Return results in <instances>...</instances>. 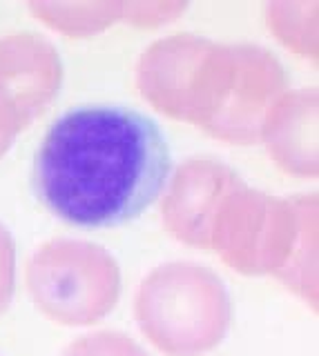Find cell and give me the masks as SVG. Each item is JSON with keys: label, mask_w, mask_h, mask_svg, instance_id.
<instances>
[{"label": "cell", "mask_w": 319, "mask_h": 356, "mask_svg": "<svg viewBox=\"0 0 319 356\" xmlns=\"http://www.w3.org/2000/svg\"><path fill=\"white\" fill-rule=\"evenodd\" d=\"M170 178V147L150 116L125 105H79L52 122L31 165V189L74 227L139 218Z\"/></svg>", "instance_id": "obj_1"}, {"label": "cell", "mask_w": 319, "mask_h": 356, "mask_svg": "<svg viewBox=\"0 0 319 356\" xmlns=\"http://www.w3.org/2000/svg\"><path fill=\"white\" fill-rule=\"evenodd\" d=\"M208 250L235 272L274 276L317 307V196L274 198L241 183L224 200Z\"/></svg>", "instance_id": "obj_2"}, {"label": "cell", "mask_w": 319, "mask_h": 356, "mask_svg": "<svg viewBox=\"0 0 319 356\" xmlns=\"http://www.w3.org/2000/svg\"><path fill=\"white\" fill-rule=\"evenodd\" d=\"M134 316L146 339L168 356H199L226 339L233 300L212 270L166 263L141 281Z\"/></svg>", "instance_id": "obj_3"}, {"label": "cell", "mask_w": 319, "mask_h": 356, "mask_svg": "<svg viewBox=\"0 0 319 356\" xmlns=\"http://www.w3.org/2000/svg\"><path fill=\"white\" fill-rule=\"evenodd\" d=\"M286 87L283 65L266 47L217 42L196 98L194 127L224 143H257Z\"/></svg>", "instance_id": "obj_4"}, {"label": "cell", "mask_w": 319, "mask_h": 356, "mask_svg": "<svg viewBox=\"0 0 319 356\" xmlns=\"http://www.w3.org/2000/svg\"><path fill=\"white\" fill-rule=\"evenodd\" d=\"M27 287L34 305L54 323L92 325L118 303L120 270L101 245L79 238H54L31 254Z\"/></svg>", "instance_id": "obj_5"}, {"label": "cell", "mask_w": 319, "mask_h": 356, "mask_svg": "<svg viewBox=\"0 0 319 356\" xmlns=\"http://www.w3.org/2000/svg\"><path fill=\"white\" fill-rule=\"evenodd\" d=\"M241 183L233 167L221 161L208 156L188 159L166 183L161 203L163 227L179 243L208 250L224 200Z\"/></svg>", "instance_id": "obj_6"}, {"label": "cell", "mask_w": 319, "mask_h": 356, "mask_svg": "<svg viewBox=\"0 0 319 356\" xmlns=\"http://www.w3.org/2000/svg\"><path fill=\"white\" fill-rule=\"evenodd\" d=\"M63 83L56 47L38 33L18 31L0 38V89L29 127L54 100Z\"/></svg>", "instance_id": "obj_7"}, {"label": "cell", "mask_w": 319, "mask_h": 356, "mask_svg": "<svg viewBox=\"0 0 319 356\" xmlns=\"http://www.w3.org/2000/svg\"><path fill=\"white\" fill-rule=\"evenodd\" d=\"M212 42L194 33H177L152 42L141 54L134 76L143 100L161 114L185 122L196 72Z\"/></svg>", "instance_id": "obj_8"}, {"label": "cell", "mask_w": 319, "mask_h": 356, "mask_svg": "<svg viewBox=\"0 0 319 356\" xmlns=\"http://www.w3.org/2000/svg\"><path fill=\"white\" fill-rule=\"evenodd\" d=\"M319 96L315 87L286 92L263 122L261 140L274 165L286 174L315 178L319 172L317 114Z\"/></svg>", "instance_id": "obj_9"}, {"label": "cell", "mask_w": 319, "mask_h": 356, "mask_svg": "<svg viewBox=\"0 0 319 356\" xmlns=\"http://www.w3.org/2000/svg\"><path fill=\"white\" fill-rule=\"evenodd\" d=\"M40 22L68 36H92L120 20L123 3H31Z\"/></svg>", "instance_id": "obj_10"}, {"label": "cell", "mask_w": 319, "mask_h": 356, "mask_svg": "<svg viewBox=\"0 0 319 356\" xmlns=\"http://www.w3.org/2000/svg\"><path fill=\"white\" fill-rule=\"evenodd\" d=\"M270 31L302 58H317V3L266 5Z\"/></svg>", "instance_id": "obj_11"}, {"label": "cell", "mask_w": 319, "mask_h": 356, "mask_svg": "<svg viewBox=\"0 0 319 356\" xmlns=\"http://www.w3.org/2000/svg\"><path fill=\"white\" fill-rule=\"evenodd\" d=\"M63 356H148V352L123 332H96L76 339Z\"/></svg>", "instance_id": "obj_12"}, {"label": "cell", "mask_w": 319, "mask_h": 356, "mask_svg": "<svg viewBox=\"0 0 319 356\" xmlns=\"http://www.w3.org/2000/svg\"><path fill=\"white\" fill-rule=\"evenodd\" d=\"M185 9H188L185 3H150V0H143V3H123L120 20L137 27H159L166 25V22L177 20Z\"/></svg>", "instance_id": "obj_13"}, {"label": "cell", "mask_w": 319, "mask_h": 356, "mask_svg": "<svg viewBox=\"0 0 319 356\" xmlns=\"http://www.w3.org/2000/svg\"><path fill=\"white\" fill-rule=\"evenodd\" d=\"M16 287V245L9 229L0 222V314H5Z\"/></svg>", "instance_id": "obj_14"}, {"label": "cell", "mask_w": 319, "mask_h": 356, "mask_svg": "<svg viewBox=\"0 0 319 356\" xmlns=\"http://www.w3.org/2000/svg\"><path fill=\"white\" fill-rule=\"evenodd\" d=\"M25 129L20 114L16 111L14 103L9 100V96L0 89V159L12 149V145L16 143L18 134Z\"/></svg>", "instance_id": "obj_15"}]
</instances>
